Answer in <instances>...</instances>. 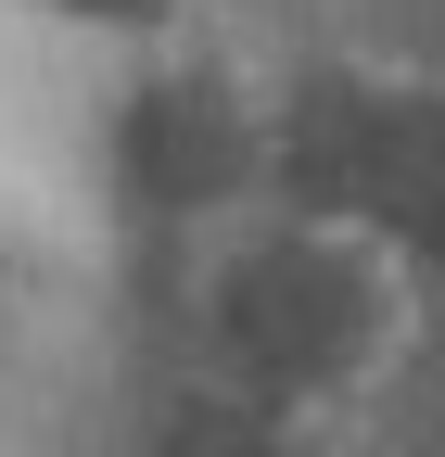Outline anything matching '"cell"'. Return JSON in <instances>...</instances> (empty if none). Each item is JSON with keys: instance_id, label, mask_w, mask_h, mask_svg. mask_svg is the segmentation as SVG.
<instances>
[{"instance_id": "6da1fadb", "label": "cell", "mask_w": 445, "mask_h": 457, "mask_svg": "<svg viewBox=\"0 0 445 457\" xmlns=\"http://www.w3.org/2000/svg\"><path fill=\"white\" fill-rule=\"evenodd\" d=\"M420 343V267L344 216L255 204L204 267V381L267 394L293 420H344Z\"/></svg>"}, {"instance_id": "5b68a950", "label": "cell", "mask_w": 445, "mask_h": 457, "mask_svg": "<svg viewBox=\"0 0 445 457\" xmlns=\"http://www.w3.org/2000/svg\"><path fill=\"white\" fill-rule=\"evenodd\" d=\"M26 13H51V26H77V38H179L191 13H204V0H26Z\"/></svg>"}, {"instance_id": "7a4b0ae2", "label": "cell", "mask_w": 445, "mask_h": 457, "mask_svg": "<svg viewBox=\"0 0 445 457\" xmlns=\"http://www.w3.org/2000/svg\"><path fill=\"white\" fill-rule=\"evenodd\" d=\"M267 204L344 216L407 267H445V77L344 51L267 89Z\"/></svg>"}, {"instance_id": "3957f363", "label": "cell", "mask_w": 445, "mask_h": 457, "mask_svg": "<svg viewBox=\"0 0 445 457\" xmlns=\"http://www.w3.org/2000/svg\"><path fill=\"white\" fill-rule=\"evenodd\" d=\"M102 179L153 228H242L267 204V89L230 51H153L102 114Z\"/></svg>"}, {"instance_id": "277c9868", "label": "cell", "mask_w": 445, "mask_h": 457, "mask_svg": "<svg viewBox=\"0 0 445 457\" xmlns=\"http://www.w3.org/2000/svg\"><path fill=\"white\" fill-rule=\"evenodd\" d=\"M140 457H331V420H293V407L230 394V381H179L153 407Z\"/></svg>"}]
</instances>
